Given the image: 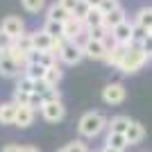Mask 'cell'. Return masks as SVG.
Instances as JSON below:
<instances>
[{
	"label": "cell",
	"instance_id": "11",
	"mask_svg": "<svg viewBox=\"0 0 152 152\" xmlns=\"http://www.w3.org/2000/svg\"><path fill=\"white\" fill-rule=\"evenodd\" d=\"M32 43H34V50H39V52H50V48H52V37L43 30V27H41V30L32 32Z\"/></svg>",
	"mask_w": 152,
	"mask_h": 152
},
{
	"label": "cell",
	"instance_id": "6",
	"mask_svg": "<svg viewBox=\"0 0 152 152\" xmlns=\"http://www.w3.org/2000/svg\"><path fill=\"white\" fill-rule=\"evenodd\" d=\"M125 98H127V89L121 82H111L102 89V100L107 102V104H121Z\"/></svg>",
	"mask_w": 152,
	"mask_h": 152
},
{
	"label": "cell",
	"instance_id": "9",
	"mask_svg": "<svg viewBox=\"0 0 152 152\" xmlns=\"http://www.w3.org/2000/svg\"><path fill=\"white\" fill-rule=\"evenodd\" d=\"M82 59H84L82 45H77V43H66V48H64V52H61V57H59V61L68 64V66H75V64H80Z\"/></svg>",
	"mask_w": 152,
	"mask_h": 152
},
{
	"label": "cell",
	"instance_id": "31",
	"mask_svg": "<svg viewBox=\"0 0 152 152\" xmlns=\"http://www.w3.org/2000/svg\"><path fill=\"white\" fill-rule=\"evenodd\" d=\"M89 12H91L89 2H86V0H82V2H80V5L75 7V12H73V16H75V18H80V20H86Z\"/></svg>",
	"mask_w": 152,
	"mask_h": 152
},
{
	"label": "cell",
	"instance_id": "14",
	"mask_svg": "<svg viewBox=\"0 0 152 152\" xmlns=\"http://www.w3.org/2000/svg\"><path fill=\"white\" fill-rule=\"evenodd\" d=\"M34 118H37V109L34 107H18V114H16V123L14 125L25 129V127H30L34 123Z\"/></svg>",
	"mask_w": 152,
	"mask_h": 152
},
{
	"label": "cell",
	"instance_id": "43",
	"mask_svg": "<svg viewBox=\"0 0 152 152\" xmlns=\"http://www.w3.org/2000/svg\"><path fill=\"white\" fill-rule=\"evenodd\" d=\"M57 152H68V150H66V148H59V150Z\"/></svg>",
	"mask_w": 152,
	"mask_h": 152
},
{
	"label": "cell",
	"instance_id": "32",
	"mask_svg": "<svg viewBox=\"0 0 152 152\" xmlns=\"http://www.w3.org/2000/svg\"><path fill=\"white\" fill-rule=\"evenodd\" d=\"M41 100H43V104L45 102H59L61 100V91L59 89H48L43 95H41Z\"/></svg>",
	"mask_w": 152,
	"mask_h": 152
},
{
	"label": "cell",
	"instance_id": "35",
	"mask_svg": "<svg viewBox=\"0 0 152 152\" xmlns=\"http://www.w3.org/2000/svg\"><path fill=\"white\" fill-rule=\"evenodd\" d=\"M116 7H121V5H118V0H102L98 9H100V12L104 14V16H107V14H111V12H114Z\"/></svg>",
	"mask_w": 152,
	"mask_h": 152
},
{
	"label": "cell",
	"instance_id": "41",
	"mask_svg": "<svg viewBox=\"0 0 152 152\" xmlns=\"http://www.w3.org/2000/svg\"><path fill=\"white\" fill-rule=\"evenodd\" d=\"M86 2H89V7H91V9H98L102 0H86Z\"/></svg>",
	"mask_w": 152,
	"mask_h": 152
},
{
	"label": "cell",
	"instance_id": "40",
	"mask_svg": "<svg viewBox=\"0 0 152 152\" xmlns=\"http://www.w3.org/2000/svg\"><path fill=\"white\" fill-rule=\"evenodd\" d=\"M20 152H41V150L34 145H20Z\"/></svg>",
	"mask_w": 152,
	"mask_h": 152
},
{
	"label": "cell",
	"instance_id": "18",
	"mask_svg": "<svg viewBox=\"0 0 152 152\" xmlns=\"http://www.w3.org/2000/svg\"><path fill=\"white\" fill-rule=\"evenodd\" d=\"M134 23L145 27L148 32H152V7H141L139 12L134 14Z\"/></svg>",
	"mask_w": 152,
	"mask_h": 152
},
{
	"label": "cell",
	"instance_id": "42",
	"mask_svg": "<svg viewBox=\"0 0 152 152\" xmlns=\"http://www.w3.org/2000/svg\"><path fill=\"white\" fill-rule=\"evenodd\" d=\"M100 152H125V150H116V148H109V145H104Z\"/></svg>",
	"mask_w": 152,
	"mask_h": 152
},
{
	"label": "cell",
	"instance_id": "8",
	"mask_svg": "<svg viewBox=\"0 0 152 152\" xmlns=\"http://www.w3.org/2000/svg\"><path fill=\"white\" fill-rule=\"evenodd\" d=\"M41 116H43V121L48 123H61L66 118V107H64V102H45L43 107H41Z\"/></svg>",
	"mask_w": 152,
	"mask_h": 152
},
{
	"label": "cell",
	"instance_id": "34",
	"mask_svg": "<svg viewBox=\"0 0 152 152\" xmlns=\"http://www.w3.org/2000/svg\"><path fill=\"white\" fill-rule=\"evenodd\" d=\"M148 34H150V32H148L145 27H141V25L134 23V45H141V43H143V39H145Z\"/></svg>",
	"mask_w": 152,
	"mask_h": 152
},
{
	"label": "cell",
	"instance_id": "13",
	"mask_svg": "<svg viewBox=\"0 0 152 152\" xmlns=\"http://www.w3.org/2000/svg\"><path fill=\"white\" fill-rule=\"evenodd\" d=\"M18 114V104L16 102H2L0 104V125H14Z\"/></svg>",
	"mask_w": 152,
	"mask_h": 152
},
{
	"label": "cell",
	"instance_id": "3",
	"mask_svg": "<svg viewBox=\"0 0 152 152\" xmlns=\"http://www.w3.org/2000/svg\"><path fill=\"white\" fill-rule=\"evenodd\" d=\"M111 43L132 48L134 45V20H125V23H121L118 27L111 30Z\"/></svg>",
	"mask_w": 152,
	"mask_h": 152
},
{
	"label": "cell",
	"instance_id": "39",
	"mask_svg": "<svg viewBox=\"0 0 152 152\" xmlns=\"http://www.w3.org/2000/svg\"><path fill=\"white\" fill-rule=\"evenodd\" d=\"M0 152H20V145H16V143H7V145H2Z\"/></svg>",
	"mask_w": 152,
	"mask_h": 152
},
{
	"label": "cell",
	"instance_id": "21",
	"mask_svg": "<svg viewBox=\"0 0 152 152\" xmlns=\"http://www.w3.org/2000/svg\"><path fill=\"white\" fill-rule=\"evenodd\" d=\"M109 148H116V150H127L129 143H127L125 134H116V132H107V141H104Z\"/></svg>",
	"mask_w": 152,
	"mask_h": 152
},
{
	"label": "cell",
	"instance_id": "26",
	"mask_svg": "<svg viewBox=\"0 0 152 152\" xmlns=\"http://www.w3.org/2000/svg\"><path fill=\"white\" fill-rule=\"evenodd\" d=\"M43 30L50 34L52 39H57V37H64V25L61 23H57V20H48L45 18V25H43Z\"/></svg>",
	"mask_w": 152,
	"mask_h": 152
},
{
	"label": "cell",
	"instance_id": "19",
	"mask_svg": "<svg viewBox=\"0 0 152 152\" xmlns=\"http://www.w3.org/2000/svg\"><path fill=\"white\" fill-rule=\"evenodd\" d=\"M132 121H129V116H114L111 121H109V132H116V134H125L129 129Z\"/></svg>",
	"mask_w": 152,
	"mask_h": 152
},
{
	"label": "cell",
	"instance_id": "10",
	"mask_svg": "<svg viewBox=\"0 0 152 152\" xmlns=\"http://www.w3.org/2000/svg\"><path fill=\"white\" fill-rule=\"evenodd\" d=\"M18 75H20V66L9 57V50H5L0 57V77H18Z\"/></svg>",
	"mask_w": 152,
	"mask_h": 152
},
{
	"label": "cell",
	"instance_id": "23",
	"mask_svg": "<svg viewBox=\"0 0 152 152\" xmlns=\"http://www.w3.org/2000/svg\"><path fill=\"white\" fill-rule=\"evenodd\" d=\"M84 25H86V30L104 25V14H102L100 9H91V12H89V16H86V20H84Z\"/></svg>",
	"mask_w": 152,
	"mask_h": 152
},
{
	"label": "cell",
	"instance_id": "36",
	"mask_svg": "<svg viewBox=\"0 0 152 152\" xmlns=\"http://www.w3.org/2000/svg\"><path fill=\"white\" fill-rule=\"evenodd\" d=\"M57 2H59V5H61V7H64V9H68V12L73 14V12H75V7L80 5L82 0H57Z\"/></svg>",
	"mask_w": 152,
	"mask_h": 152
},
{
	"label": "cell",
	"instance_id": "37",
	"mask_svg": "<svg viewBox=\"0 0 152 152\" xmlns=\"http://www.w3.org/2000/svg\"><path fill=\"white\" fill-rule=\"evenodd\" d=\"M12 45H14V39H9L7 34H2V32H0V50H9Z\"/></svg>",
	"mask_w": 152,
	"mask_h": 152
},
{
	"label": "cell",
	"instance_id": "25",
	"mask_svg": "<svg viewBox=\"0 0 152 152\" xmlns=\"http://www.w3.org/2000/svg\"><path fill=\"white\" fill-rule=\"evenodd\" d=\"M16 48H20L23 52H32L34 50V43H32V32H25V34H20L16 41H14Z\"/></svg>",
	"mask_w": 152,
	"mask_h": 152
},
{
	"label": "cell",
	"instance_id": "28",
	"mask_svg": "<svg viewBox=\"0 0 152 152\" xmlns=\"http://www.w3.org/2000/svg\"><path fill=\"white\" fill-rule=\"evenodd\" d=\"M30 98H32V93H25V91L14 89V100L12 102H16L18 107H30Z\"/></svg>",
	"mask_w": 152,
	"mask_h": 152
},
{
	"label": "cell",
	"instance_id": "12",
	"mask_svg": "<svg viewBox=\"0 0 152 152\" xmlns=\"http://www.w3.org/2000/svg\"><path fill=\"white\" fill-rule=\"evenodd\" d=\"M127 50H129V48H125V45L111 43V45H109V52H107V59H104V61H107L109 66H114V68H121V64H123V59H125Z\"/></svg>",
	"mask_w": 152,
	"mask_h": 152
},
{
	"label": "cell",
	"instance_id": "4",
	"mask_svg": "<svg viewBox=\"0 0 152 152\" xmlns=\"http://www.w3.org/2000/svg\"><path fill=\"white\" fill-rule=\"evenodd\" d=\"M0 32L16 41L20 34H25V23H23L20 16H5V18L0 20Z\"/></svg>",
	"mask_w": 152,
	"mask_h": 152
},
{
	"label": "cell",
	"instance_id": "20",
	"mask_svg": "<svg viewBox=\"0 0 152 152\" xmlns=\"http://www.w3.org/2000/svg\"><path fill=\"white\" fill-rule=\"evenodd\" d=\"M61 77H64V70L59 68V64L57 66H52V68L45 70V77H43V82L50 86V89H57L59 82H61Z\"/></svg>",
	"mask_w": 152,
	"mask_h": 152
},
{
	"label": "cell",
	"instance_id": "15",
	"mask_svg": "<svg viewBox=\"0 0 152 152\" xmlns=\"http://www.w3.org/2000/svg\"><path fill=\"white\" fill-rule=\"evenodd\" d=\"M70 16H73V14H70L68 9H64L59 2H52V5L48 7V12H45V18L48 20H57V23H61V25L70 18Z\"/></svg>",
	"mask_w": 152,
	"mask_h": 152
},
{
	"label": "cell",
	"instance_id": "1",
	"mask_svg": "<svg viewBox=\"0 0 152 152\" xmlns=\"http://www.w3.org/2000/svg\"><path fill=\"white\" fill-rule=\"evenodd\" d=\"M107 127H109V121L100 111H86V114L80 118V123H77V132H80V136H84V139H95V136H100Z\"/></svg>",
	"mask_w": 152,
	"mask_h": 152
},
{
	"label": "cell",
	"instance_id": "2",
	"mask_svg": "<svg viewBox=\"0 0 152 152\" xmlns=\"http://www.w3.org/2000/svg\"><path fill=\"white\" fill-rule=\"evenodd\" d=\"M148 61H150V57L143 52V48H141V45H132V48L127 50V55H125V59H123L118 70L125 73V75H134V73H139Z\"/></svg>",
	"mask_w": 152,
	"mask_h": 152
},
{
	"label": "cell",
	"instance_id": "7",
	"mask_svg": "<svg viewBox=\"0 0 152 152\" xmlns=\"http://www.w3.org/2000/svg\"><path fill=\"white\" fill-rule=\"evenodd\" d=\"M82 34H86V25H84V20L70 16V18L64 23V39H66L68 43H75Z\"/></svg>",
	"mask_w": 152,
	"mask_h": 152
},
{
	"label": "cell",
	"instance_id": "16",
	"mask_svg": "<svg viewBox=\"0 0 152 152\" xmlns=\"http://www.w3.org/2000/svg\"><path fill=\"white\" fill-rule=\"evenodd\" d=\"M125 136H127V143H129V145H139L141 141L145 139V127L141 125L139 121H132V125H129V129L125 132Z\"/></svg>",
	"mask_w": 152,
	"mask_h": 152
},
{
	"label": "cell",
	"instance_id": "29",
	"mask_svg": "<svg viewBox=\"0 0 152 152\" xmlns=\"http://www.w3.org/2000/svg\"><path fill=\"white\" fill-rule=\"evenodd\" d=\"M16 89H18V91H25V93H34V80H32V77H27V75L18 77Z\"/></svg>",
	"mask_w": 152,
	"mask_h": 152
},
{
	"label": "cell",
	"instance_id": "38",
	"mask_svg": "<svg viewBox=\"0 0 152 152\" xmlns=\"http://www.w3.org/2000/svg\"><path fill=\"white\" fill-rule=\"evenodd\" d=\"M141 48H143V52H145L148 57H152V34H148V37L143 39V43H141Z\"/></svg>",
	"mask_w": 152,
	"mask_h": 152
},
{
	"label": "cell",
	"instance_id": "17",
	"mask_svg": "<svg viewBox=\"0 0 152 152\" xmlns=\"http://www.w3.org/2000/svg\"><path fill=\"white\" fill-rule=\"evenodd\" d=\"M127 20V14L123 7H116L111 14H107L104 16V27H109V30H114V27H118L121 23H125Z\"/></svg>",
	"mask_w": 152,
	"mask_h": 152
},
{
	"label": "cell",
	"instance_id": "44",
	"mask_svg": "<svg viewBox=\"0 0 152 152\" xmlns=\"http://www.w3.org/2000/svg\"><path fill=\"white\" fill-rule=\"evenodd\" d=\"M150 34H152V32H150Z\"/></svg>",
	"mask_w": 152,
	"mask_h": 152
},
{
	"label": "cell",
	"instance_id": "22",
	"mask_svg": "<svg viewBox=\"0 0 152 152\" xmlns=\"http://www.w3.org/2000/svg\"><path fill=\"white\" fill-rule=\"evenodd\" d=\"M9 57L18 64L23 70H25V66L30 64V52H23L20 48H16V45H12V48H9Z\"/></svg>",
	"mask_w": 152,
	"mask_h": 152
},
{
	"label": "cell",
	"instance_id": "30",
	"mask_svg": "<svg viewBox=\"0 0 152 152\" xmlns=\"http://www.w3.org/2000/svg\"><path fill=\"white\" fill-rule=\"evenodd\" d=\"M66 43H68V41H66V39L64 37H57V39H52V48H50V52L52 55H55V57H61V52H64V48H66Z\"/></svg>",
	"mask_w": 152,
	"mask_h": 152
},
{
	"label": "cell",
	"instance_id": "5",
	"mask_svg": "<svg viewBox=\"0 0 152 152\" xmlns=\"http://www.w3.org/2000/svg\"><path fill=\"white\" fill-rule=\"evenodd\" d=\"M82 50H84V57L104 61V59H107V52H109V43L107 41H95V39L89 37V41L82 45Z\"/></svg>",
	"mask_w": 152,
	"mask_h": 152
},
{
	"label": "cell",
	"instance_id": "33",
	"mask_svg": "<svg viewBox=\"0 0 152 152\" xmlns=\"http://www.w3.org/2000/svg\"><path fill=\"white\" fill-rule=\"evenodd\" d=\"M66 150H68V152H91L89 145H86L84 141H80V139H77V141H70L68 145H66Z\"/></svg>",
	"mask_w": 152,
	"mask_h": 152
},
{
	"label": "cell",
	"instance_id": "27",
	"mask_svg": "<svg viewBox=\"0 0 152 152\" xmlns=\"http://www.w3.org/2000/svg\"><path fill=\"white\" fill-rule=\"evenodd\" d=\"M23 9L30 14H39L41 9H45V0H20Z\"/></svg>",
	"mask_w": 152,
	"mask_h": 152
},
{
	"label": "cell",
	"instance_id": "24",
	"mask_svg": "<svg viewBox=\"0 0 152 152\" xmlns=\"http://www.w3.org/2000/svg\"><path fill=\"white\" fill-rule=\"evenodd\" d=\"M45 70H48V68H43L41 64H27L23 75H27V77H32L34 82H39V80H43V77H45Z\"/></svg>",
	"mask_w": 152,
	"mask_h": 152
}]
</instances>
